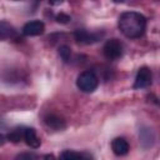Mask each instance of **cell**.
Instances as JSON below:
<instances>
[{
	"label": "cell",
	"instance_id": "cell-1",
	"mask_svg": "<svg viewBox=\"0 0 160 160\" xmlns=\"http://www.w3.org/2000/svg\"><path fill=\"white\" fill-rule=\"evenodd\" d=\"M119 29L129 39H138L142 36L146 29V19L142 14L136 11L122 12L119 18Z\"/></svg>",
	"mask_w": 160,
	"mask_h": 160
},
{
	"label": "cell",
	"instance_id": "cell-2",
	"mask_svg": "<svg viewBox=\"0 0 160 160\" xmlns=\"http://www.w3.org/2000/svg\"><path fill=\"white\" fill-rule=\"evenodd\" d=\"M99 85V79L92 70L82 71L76 79V86L84 92H92Z\"/></svg>",
	"mask_w": 160,
	"mask_h": 160
},
{
	"label": "cell",
	"instance_id": "cell-3",
	"mask_svg": "<svg viewBox=\"0 0 160 160\" xmlns=\"http://www.w3.org/2000/svg\"><path fill=\"white\" fill-rule=\"evenodd\" d=\"M104 55L109 60H116L122 55V44L118 39H110L104 45Z\"/></svg>",
	"mask_w": 160,
	"mask_h": 160
},
{
	"label": "cell",
	"instance_id": "cell-4",
	"mask_svg": "<svg viewBox=\"0 0 160 160\" xmlns=\"http://www.w3.org/2000/svg\"><path fill=\"white\" fill-rule=\"evenodd\" d=\"M151 80H152L151 70L148 66H142L138 70V74L135 76L134 89H144L151 84Z\"/></svg>",
	"mask_w": 160,
	"mask_h": 160
},
{
	"label": "cell",
	"instance_id": "cell-5",
	"mask_svg": "<svg viewBox=\"0 0 160 160\" xmlns=\"http://www.w3.org/2000/svg\"><path fill=\"white\" fill-rule=\"evenodd\" d=\"M44 30H45V25L40 20L29 21V22H26L22 26V34L26 35V36H38V35H41L44 32Z\"/></svg>",
	"mask_w": 160,
	"mask_h": 160
},
{
	"label": "cell",
	"instance_id": "cell-6",
	"mask_svg": "<svg viewBox=\"0 0 160 160\" xmlns=\"http://www.w3.org/2000/svg\"><path fill=\"white\" fill-rule=\"evenodd\" d=\"M100 38H101V34H99V32H90L84 29L75 31V39L80 42L92 44V42H96L98 40H100Z\"/></svg>",
	"mask_w": 160,
	"mask_h": 160
},
{
	"label": "cell",
	"instance_id": "cell-7",
	"mask_svg": "<svg viewBox=\"0 0 160 160\" xmlns=\"http://www.w3.org/2000/svg\"><path fill=\"white\" fill-rule=\"evenodd\" d=\"M111 149L115 155L122 156L129 152V144L124 138H115L111 141Z\"/></svg>",
	"mask_w": 160,
	"mask_h": 160
},
{
	"label": "cell",
	"instance_id": "cell-8",
	"mask_svg": "<svg viewBox=\"0 0 160 160\" xmlns=\"http://www.w3.org/2000/svg\"><path fill=\"white\" fill-rule=\"evenodd\" d=\"M24 140H25V142H26L30 148H34V149L39 148L40 144H41L40 139L38 138V135H36V132H35V130H34L32 128H26V129H24Z\"/></svg>",
	"mask_w": 160,
	"mask_h": 160
},
{
	"label": "cell",
	"instance_id": "cell-9",
	"mask_svg": "<svg viewBox=\"0 0 160 160\" xmlns=\"http://www.w3.org/2000/svg\"><path fill=\"white\" fill-rule=\"evenodd\" d=\"M44 121H45V124H46L49 128H51V129H54V130H62V129L65 128V121H64L60 116L54 115V114L46 115V116L44 118Z\"/></svg>",
	"mask_w": 160,
	"mask_h": 160
},
{
	"label": "cell",
	"instance_id": "cell-10",
	"mask_svg": "<svg viewBox=\"0 0 160 160\" xmlns=\"http://www.w3.org/2000/svg\"><path fill=\"white\" fill-rule=\"evenodd\" d=\"M59 160H91V156L85 152H76L72 150H65L60 154Z\"/></svg>",
	"mask_w": 160,
	"mask_h": 160
},
{
	"label": "cell",
	"instance_id": "cell-11",
	"mask_svg": "<svg viewBox=\"0 0 160 160\" xmlns=\"http://www.w3.org/2000/svg\"><path fill=\"white\" fill-rule=\"evenodd\" d=\"M15 35L16 31L11 25H9L8 22H0V39L14 38Z\"/></svg>",
	"mask_w": 160,
	"mask_h": 160
},
{
	"label": "cell",
	"instance_id": "cell-12",
	"mask_svg": "<svg viewBox=\"0 0 160 160\" xmlns=\"http://www.w3.org/2000/svg\"><path fill=\"white\" fill-rule=\"evenodd\" d=\"M59 54H60V58H61L65 62H68V61L70 60L71 50H70V48H69V46L62 45V46H60V49H59Z\"/></svg>",
	"mask_w": 160,
	"mask_h": 160
},
{
	"label": "cell",
	"instance_id": "cell-13",
	"mask_svg": "<svg viewBox=\"0 0 160 160\" xmlns=\"http://www.w3.org/2000/svg\"><path fill=\"white\" fill-rule=\"evenodd\" d=\"M21 138H24V130H19V129L12 130V131L8 135V139L11 140V141H14V142L19 141Z\"/></svg>",
	"mask_w": 160,
	"mask_h": 160
},
{
	"label": "cell",
	"instance_id": "cell-14",
	"mask_svg": "<svg viewBox=\"0 0 160 160\" xmlns=\"http://www.w3.org/2000/svg\"><path fill=\"white\" fill-rule=\"evenodd\" d=\"M69 20H70V16L66 15V14H64V12H60L59 15H56V21L58 22L66 24V22H69Z\"/></svg>",
	"mask_w": 160,
	"mask_h": 160
},
{
	"label": "cell",
	"instance_id": "cell-15",
	"mask_svg": "<svg viewBox=\"0 0 160 160\" xmlns=\"http://www.w3.org/2000/svg\"><path fill=\"white\" fill-rule=\"evenodd\" d=\"M44 160H55V156L52 154H48L44 156Z\"/></svg>",
	"mask_w": 160,
	"mask_h": 160
},
{
	"label": "cell",
	"instance_id": "cell-16",
	"mask_svg": "<svg viewBox=\"0 0 160 160\" xmlns=\"http://www.w3.org/2000/svg\"><path fill=\"white\" fill-rule=\"evenodd\" d=\"M4 142H5V136H4L2 134H0V146H1Z\"/></svg>",
	"mask_w": 160,
	"mask_h": 160
}]
</instances>
